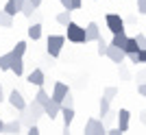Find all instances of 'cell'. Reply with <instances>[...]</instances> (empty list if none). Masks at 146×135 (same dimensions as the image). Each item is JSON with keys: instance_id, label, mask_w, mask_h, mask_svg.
I'll return each instance as SVG.
<instances>
[{"instance_id": "6da1fadb", "label": "cell", "mask_w": 146, "mask_h": 135, "mask_svg": "<svg viewBox=\"0 0 146 135\" xmlns=\"http://www.w3.org/2000/svg\"><path fill=\"white\" fill-rule=\"evenodd\" d=\"M66 37H68V42H72V44H87L85 28L81 24H76V22H72V20L66 24Z\"/></svg>"}, {"instance_id": "7a4b0ae2", "label": "cell", "mask_w": 146, "mask_h": 135, "mask_svg": "<svg viewBox=\"0 0 146 135\" xmlns=\"http://www.w3.org/2000/svg\"><path fill=\"white\" fill-rule=\"evenodd\" d=\"M22 113H24V122H29V124H33V122H37V118H42L44 116V107L37 100H33V103H26V107L22 109Z\"/></svg>"}, {"instance_id": "3957f363", "label": "cell", "mask_w": 146, "mask_h": 135, "mask_svg": "<svg viewBox=\"0 0 146 135\" xmlns=\"http://www.w3.org/2000/svg\"><path fill=\"white\" fill-rule=\"evenodd\" d=\"M63 44H66V35H50L48 42H46V50H48V55L50 57H59Z\"/></svg>"}, {"instance_id": "277c9868", "label": "cell", "mask_w": 146, "mask_h": 135, "mask_svg": "<svg viewBox=\"0 0 146 135\" xmlns=\"http://www.w3.org/2000/svg\"><path fill=\"white\" fill-rule=\"evenodd\" d=\"M105 20H107V28H109L111 33H120V31H124V20H122L118 13H109Z\"/></svg>"}, {"instance_id": "5b68a950", "label": "cell", "mask_w": 146, "mask_h": 135, "mask_svg": "<svg viewBox=\"0 0 146 135\" xmlns=\"http://www.w3.org/2000/svg\"><path fill=\"white\" fill-rule=\"evenodd\" d=\"M105 57H107V59H111L113 63H122L127 55H124V50H122V48H118V46H111V44H109V46L105 48Z\"/></svg>"}, {"instance_id": "8992f818", "label": "cell", "mask_w": 146, "mask_h": 135, "mask_svg": "<svg viewBox=\"0 0 146 135\" xmlns=\"http://www.w3.org/2000/svg\"><path fill=\"white\" fill-rule=\"evenodd\" d=\"M85 133H92V135H98V133H107L105 131V124H103V120H98V118H90L85 122Z\"/></svg>"}, {"instance_id": "52a82bcc", "label": "cell", "mask_w": 146, "mask_h": 135, "mask_svg": "<svg viewBox=\"0 0 146 135\" xmlns=\"http://www.w3.org/2000/svg\"><path fill=\"white\" fill-rule=\"evenodd\" d=\"M116 116H118V131H120V133H127V131H129V122H131V113H129V109H120Z\"/></svg>"}, {"instance_id": "ba28073f", "label": "cell", "mask_w": 146, "mask_h": 135, "mask_svg": "<svg viewBox=\"0 0 146 135\" xmlns=\"http://www.w3.org/2000/svg\"><path fill=\"white\" fill-rule=\"evenodd\" d=\"M42 107H44V113H46L50 120H55V118L59 116V109H61V105H59V103H55L52 98H48L46 103L42 105Z\"/></svg>"}, {"instance_id": "9c48e42d", "label": "cell", "mask_w": 146, "mask_h": 135, "mask_svg": "<svg viewBox=\"0 0 146 135\" xmlns=\"http://www.w3.org/2000/svg\"><path fill=\"white\" fill-rule=\"evenodd\" d=\"M9 103H11V107H15L18 111H22L26 107V100H24V96L18 92V89H13L11 94H9Z\"/></svg>"}, {"instance_id": "30bf717a", "label": "cell", "mask_w": 146, "mask_h": 135, "mask_svg": "<svg viewBox=\"0 0 146 135\" xmlns=\"http://www.w3.org/2000/svg\"><path fill=\"white\" fill-rule=\"evenodd\" d=\"M59 113L63 116V131H70V124H72V120H74V107H61L59 109Z\"/></svg>"}, {"instance_id": "8fae6325", "label": "cell", "mask_w": 146, "mask_h": 135, "mask_svg": "<svg viewBox=\"0 0 146 135\" xmlns=\"http://www.w3.org/2000/svg\"><path fill=\"white\" fill-rule=\"evenodd\" d=\"M44 79H46V76H44V72L39 70V68H35V70L26 76V81H29L31 85H35V87H42L44 85Z\"/></svg>"}, {"instance_id": "7c38bea8", "label": "cell", "mask_w": 146, "mask_h": 135, "mask_svg": "<svg viewBox=\"0 0 146 135\" xmlns=\"http://www.w3.org/2000/svg\"><path fill=\"white\" fill-rule=\"evenodd\" d=\"M68 89H70V87H68L66 83H55V87H52V96H50V98L55 100V103H61V98L68 94Z\"/></svg>"}, {"instance_id": "4fadbf2b", "label": "cell", "mask_w": 146, "mask_h": 135, "mask_svg": "<svg viewBox=\"0 0 146 135\" xmlns=\"http://www.w3.org/2000/svg\"><path fill=\"white\" fill-rule=\"evenodd\" d=\"M9 70H11L15 76H22V74H24V61H22V57H13L11 63H9Z\"/></svg>"}, {"instance_id": "5bb4252c", "label": "cell", "mask_w": 146, "mask_h": 135, "mask_svg": "<svg viewBox=\"0 0 146 135\" xmlns=\"http://www.w3.org/2000/svg\"><path fill=\"white\" fill-rule=\"evenodd\" d=\"M22 2H24V0H7V5H5L2 11L9 13V15H18L20 9H22Z\"/></svg>"}, {"instance_id": "9a60e30c", "label": "cell", "mask_w": 146, "mask_h": 135, "mask_svg": "<svg viewBox=\"0 0 146 135\" xmlns=\"http://www.w3.org/2000/svg\"><path fill=\"white\" fill-rule=\"evenodd\" d=\"M85 37H87V42H96L98 37H100V28H98L96 22H90L85 28Z\"/></svg>"}, {"instance_id": "2e32d148", "label": "cell", "mask_w": 146, "mask_h": 135, "mask_svg": "<svg viewBox=\"0 0 146 135\" xmlns=\"http://www.w3.org/2000/svg\"><path fill=\"white\" fill-rule=\"evenodd\" d=\"M20 126H22V122H20V120L5 122V124H2V133H20Z\"/></svg>"}, {"instance_id": "e0dca14e", "label": "cell", "mask_w": 146, "mask_h": 135, "mask_svg": "<svg viewBox=\"0 0 146 135\" xmlns=\"http://www.w3.org/2000/svg\"><path fill=\"white\" fill-rule=\"evenodd\" d=\"M29 37L33 39V42H37V39L42 37V24H39V22H35V24L29 26Z\"/></svg>"}, {"instance_id": "ac0fdd59", "label": "cell", "mask_w": 146, "mask_h": 135, "mask_svg": "<svg viewBox=\"0 0 146 135\" xmlns=\"http://www.w3.org/2000/svg\"><path fill=\"white\" fill-rule=\"evenodd\" d=\"M137 48H140V46H137V42H135V37H127V42H124V46H122L124 55H129V52H135Z\"/></svg>"}, {"instance_id": "d6986e66", "label": "cell", "mask_w": 146, "mask_h": 135, "mask_svg": "<svg viewBox=\"0 0 146 135\" xmlns=\"http://www.w3.org/2000/svg\"><path fill=\"white\" fill-rule=\"evenodd\" d=\"M124 42H127V33H124V31H120V33H113L111 46H118V48H122V46H124Z\"/></svg>"}, {"instance_id": "ffe728a7", "label": "cell", "mask_w": 146, "mask_h": 135, "mask_svg": "<svg viewBox=\"0 0 146 135\" xmlns=\"http://www.w3.org/2000/svg\"><path fill=\"white\" fill-rule=\"evenodd\" d=\"M0 26L11 28V26H13V15H9V13H5V11H0Z\"/></svg>"}, {"instance_id": "44dd1931", "label": "cell", "mask_w": 146, "mask_h": 135, "mask_svg": "<svg viewBox=\"0 0 146 135\" xmlns=\"http://www.w3.org/2000/svg\"><path fill=\"white\" fill-rule=\"evenodd\" d=\"M70 13H72V11H68V9H63V11H61V13H57V22H59V24L61 26H66L68 24V22H70V20H72V18H70Z\"/></svg>"}, {"instance_id": "7402d4cb", "label": "cell", "mask_w": 146, "mask_h": 135, "mask_svg": "<svg viewBox=\"0 0 146 135\" xmlns=\"http://www.w3.org/2000/svg\"><path fill=\"white\" fill-rule=\"evenodd\" d=\"M109 111H111V100L103 96V98H100V116H103V118L109 116Z\"/></svg>"}, {"instance_id": "603a6c76", "label": "cell", "mask_w": 146, "mask_h": 135, "mask_svg": "<svg viewBox=\"0 0 146 135\" xmlns=\"http://www.w3.org/2000/svg\"><path fill=\"white\" fill-rule=\"evenodd\" d=\"M20 13H22V15H26V18H31V15L35 13V7L31 5L29 0H24V2H22V9H20Z\"/></svg>"}, {"instance_id": "cb8c5ba5", "label": "cell", "mask_w": 146, "mask_h": 135, "mask_svg": "<svg viewBox=\"0 0 146 135\" xmlns=\"http://www.w3.org/2000/svg\"><path fill=\"white\" fill-rule=\"evenodd\" d=\"M11 52H13V57H24V52H26V42H18V44H15V48H13Z\"/></svg>"}, {"instance_id": "d4e9b609", "label": "cell", "mask_w": 146, "mask_h": 135, "mask_svg": "<svg viewBox=\"0 0 146 135\" xmlns=\"http://www.w3.org/2000/svg\"><path fill=\"white\" fill-rule=\"evenodd\" d=\"M11 59H13L11 52H7V55L0 57V70H5V72H7V70H9V63H11Z\"/></svg>"}, {"instance_id": "484cf974", "label": "cell", "mask_w": 146, "mask_h": 135, "mask_svg": "<svg viewBox=\"0 0 146 135\" xmlns=\"http://www.w3.org/2000/svg\"><path fill=\"white\" fill-rule=\"evenodd\" d=\"M48 98H50V96H48V92H46V89H44V85H42L39 89H37V96H35V100H37L39 105H44Z\"/></svg>"}, {"instance_id": "4316f807", "label": "cell", "mask_w": 146, "mask_h": 135, "mask_svg": "<svg viewBox=\"0 0 146 135\" xmlns=\"http://www.w3.org/2000/svg\"><path fill=\"white\" fill-rule=\"evenodd\" d=\"M96 44H98V55L103 57V55H105V48H107V44H105L103 35H100V37H98V39H96Z\"/></svg>"}, {"instance_id": "83f0119b", "label": "cell", "mask_w": 146, "mask_h": 135, "mask_svg": "<svg viewBox=\"0 0 146 135\" xmlns=\"http://www.w3.org/2000/svg\"><path fill=\"white\" fill-rule=\"evenodd\" d=\"M116 94H118V89H116V87H107V89H105V94H103V96H105V98H113V96H116Z\"/></svg>"}, {"instance_id": "f1b7e54d", "label": "cell", "mask_w": 146, "mask_h": 135, "mask_svg": "<svg viewBox=\"0 0 146 135\" xmlns=\"http://www.w3.org/2000/svg\"><path fill=\"white\" fill-rule=\"evenodd\" d=\"M135 42H137V46H140V48H146V35H144V33H140V35L135 37Z\"/></svg>"}, {"instance_id": "f546056e", "label": "cell", "mask_w": 146, "mask_h": 135, "mask_svg": "<svg viewBox=\"0 0 146 135\" xmlns=\"http://www.w3.org/2000/svg\"><path fill=\"white\" fill-rule=\"evenodd\" d=\"M81 5H83V0H70V11H76V9H81Z\"/></svg>"}, {"instance_id": "4dcf8cb0", "label": "cell", "mask_w": 146, "mask_h": 135, "mask_svg": "<svg viewBox=\"0 0 146 135\" xmlns=\"http://www.w3.org/2000/svg\"><path fill=\"white\" fill-rule=\"evenodd\" d=\"M137 9H140L137 13H140V15H144V13H146V0H137Z\"/></svg>"}, {"instance_id": "1f68e13d", "label": "cell", "mask_w": 146, "mask_h": 135, "mask_svg": "<svg viewBox=\"0 0 146 135\" xmlns=\"http://www.w3.org/2000/svg\"><path fill=\"white\" fill-rule=\"evenodd\" d=\"M29 133H31V135H37V133H39V129H37V124H35V122L31 124V129H29Z\"/></svg>"}, {"instance_id": "d6a6232c", "label": "cell", "mask_w": 146, "mask_h": 135, "mask_svg": "<svg viewBox=\"0 0 146 135\" xmlns=\"http://www.w3.org/2000/svg\"><path fill=\"white\" fill-rule=\"evenodd\" d=\"M137 92H140V96H144V94H146V85H144V83L137 85Z\"/></svg>"}, {"instance_id": "836d02e7", "label": "cell", "mask_w": 146, "mask_h": 135, "mask_svg": "<svg viewBox=\"0 0 146 135\" xmlns=\"http://www.w3.org/2000/svg\"><path fill=\"white\" fill-rule=\"evenodd\" d=\"M61 2V7H63V9H68V11H70V0H59Z\"/></svg>"}, {"instance_id": "e575fe53", "label": "cell", "mask_w": 146, "mask_h": 135, "mask_svg": "<svg viewBox=\"0 0 146 135\" xmlns=\"http://www.w3.org/2000/svg\"><path fill=\"white\" fill-rule=\"evenodd\" d=\"M29 2L35 7V9H39V7H42V0H29Z\"/></svg>"}, {"instance_id": "d590c367", "label": "cell", "mask_w": 146, "mask_h": 135, "mask_svg": "<svg viewBox=\"0 0 146 135\" xmlns=\"http://www.w3.org/2000/svg\"><path fill=\"white\" fill-rule=\"evenodd\" d=\"M0 100H5V92H2V85H0Z\"/></svg>"}, {"instance_id": "8d00e7d4", "label": "cell", "mask_w": 146, "mask_h": 135, "mask_svg": "<svg viewBox=\"0 0 146 135\" xmlns=\"http://www.w3.org/2000/svg\"><path fill=\"white\" fill-rule=\"evenodd\" d=\"M2 124H5V122H2V120H0V133H2Z\"/></svg>"}]
</instances>
